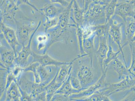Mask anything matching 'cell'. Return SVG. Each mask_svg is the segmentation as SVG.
I'll list each match as a JSON object with an SVG mask.
<instances>
[{
	"label": "cell",
	"mask_w": 135,
	"mask_h": 101,
	"mask_svg": "<svg viewBox=\"0 0 135 101\" xmlns=\"http://www.w3.org/2000/svg\"><path fill=\"white\" fill-rule=\"evenodd\" d=\"M92 2L105 5H107L108 3L107 0H92Z\"/></svg>",
	"instance_id": "obj_35"
},
{
	"label": "cell",
	"mask_w": 135,
	"mask_h": 101,
	"mask_svg": "<svg viewBox=\"0 0 135 101\" xmlns=\"http://www.w3.org/2000/svg\"><path fill=\"white\" fill-rule=\"evenodd\" d=\"M76 29V37L78 41L80 52L81 54L83 55L86 54L85 53L83 47V29L79 25L75 24Z\"/></svg>",
	"instance_id": "obj_27"
},
{
	"label": "cell",
	"mask_w": 135,
	"mask_h": 101,
	"mask_svg": "<svg viewBox=\"0 0 135 101\" xmlns=\"http://www.w3.org/2000/svg\"><path fill=\"white\" fill-rule=\"evenodd\" d=\"M16 1L18 7L21 4H26L31 7L36 11L40 12V9L38 8L36 6L31 3L30 0H16Z\"/></svg>",
	"instance_id": "obj_31"
},
{
	"label": "cell",
	"mask_w": 135,
	"mask_h": 101,
	"mask_svg": "<svg viewBox=\"0 0 135 101\" xmlns=\"http://www.w3.org/2000/svg\"><path fill=\"white\" fill-rule=\"evenodd\" d=\"M112 62L113 68L117 74L119 80L123 79L130 75L127 66L119 59L118 58Z\"/></svg>",
	"instance_id": "obj_21"
},
{
	"label": "cell",
	"mask_w": 135,
	"mask_h": 101,
	"mask_svg": "<svg viewBox=\"0 0 135 101\" xmlns=\"http://www.w3.org/2000/svg\"><path fill=\"white\" fill-rule=\"evenodd\" d=\"M134 48H135V47H134Z\"/></svg>",
	"instance_id": "obj_41"
},
{
	"label": "cell",
	"mask_w": 135,
	"mask_h": 101,
	"mask_svg": "<svg viewBox=\"0 0 135 101\" xmlns=\"http://www.w3.org/2000/svg\"><path fill=\"white\" fill-rule=\"evenodd\" d=\"M134 1H135V0H134Z\"/></svg>",
	"instance_id": "obj_42"
},
{
	"label": "cell",
	"mask_w": 135,
	"mask_h": 101,
	"mask_svg": "<svg viewBox=\"0 0 135 101\" xmlns=\"http://www.w3.org/2000/svg\"><path fill=\"white\" fill-rule=\"evenodd\" d=\"M15 23L17 25L16 33L18 41L22 46H25L28 44L31 36L36 27L35 28L32 23L27 24L20 23L16 20Z\"/></svg>",
	"instance_id": "obj_8"
},
{
	"label": "cell",
	"mask_w": 135,
	"mask_h": 101,
	"mask_svg": "<svg viewBox=\"0 0 135 101\" xmlns=\"http://www.w3.org/2000/svg\"><path fill=\"white\" fill-rule=\"evenodd\" d=\"M111 0H107V2H108V3H109V2H110V1H111ZM127 1H133V0H127Z\"/></svg>",
	"instance_id": "obj_38"
},
{
	"label": "cell",
	"mask_w": 135,
	"mask_h": 101,
	"mask_svg": "<svg viewBox=\"0 0 135 101\" xmlns=\"http://www.w3.org/2000/svg\"><path fill=\"white\" fill-rule=\"evenodd\" d=\"M50 2L54 4H59L62 7L67 8L69 6L70 2H68L67 0H49Z\"/></svg>",
	"instance_id": "obj_33"
},
{
	"label": "cell",
	"mask_w": 135,
	"mask_h": 101,
	"mask_svg": "<svg viewBox=\"0 0 135 101\" xmlns=\"http://www.w3.org/2000/svg\"><path fill=\"white\" fill-rule=\"evenodd\" d=\"M108 67L102 71L101 77L94 84L81 91L79 93L75 94L69 97L70 101H76L89 97L99 90L105 87L106 84V78Z\"/></svg>",
	"instance_id": "obj_4"
},
{
	"label": "cell",
	"mask_w": 135,
	"mask_h": 101,
	"mask_svg": "<svg viewBox=\"0 0 135 101\" xmlns=\"http://www.w3.org/2000/svg\"><path fill=\"white\" fill-rule=\"evenodd\" d=\"M3 1V0H1V2H2V1Z\"/></svg>",
	"instance_id": "obj_40"
},
{
	"label": "cell",
	"mask_w": 135,
	"mask_h": 101,
	"mask_svg": "<svg viewBox=\"0 0 135 101\" xmlns=\"http://www.w3.org/2000/svg\"><path fill=\"white\" fill-rule=\"evenodd\" d=\"M54 4L52 3L46 4L43 8H40V12L43 13L45 17L52 18L59 17L61 13L65 10L66 8L60 9Z\"/></svg>",
	"instance_id": "obj_18"
},
{
	"label": "cell",
	"mask_w": 135,
	"mask_h": 101,
	"mask_svg": "<svg viewBox=\"0 0 135 101\" xmlns=\"http://www.w3.org/2000/svg\"><path fill=\"white\" fill-rule=\"evenodd\" d=\"M41 21H39L37 26L36 29L31 36L30 39L28 44L25 46L23 47L22 50L18 52L15 60V65L24 68L26 67L27 65L28 59L29 57L32 56L33 52L31 50V44L32 40L40 25L41 24Z\"/></svg>",
	"instance_id": "obj_6"
},
{
	"label": "cell",
	"mask_w": 135,
	"mask_h": 101,
	"mask_svg": "<svg viewBox=\"0 0 135 101\" xmlns=\"http://www.w3.org/2000/svg\"><path fill=\"white\" fill-rule=\"evenodd\" d=\"M129 90H130L132 91L135 92V86H133V87H131Z\"/></svg>",
	"instance_id": "obj_36"
},
{
	"label": "cell",
	"mask_w": 135,
	"mask_h": 101,
	"mask_svg": "<svg viewBox=\"0 0 135 101\" xmlns=\"http://www.w3.org/2000/svg\"><path fill=\"white\" fill-rule=\"evenodd\" d=\"M57 66L40 65L38 68V72L41 80V82L48 84L54 78L59 70Z\"/></svg>",
	"instance_id": "obj_12"
},
{
	"label": "cell",
	"mask_w": 135,
	"mask_h": 101,
	"mask_svg": "<svg viewBox=\"0 0 135 101\" xmlns=\"http://www.w3.org/2000/svg\"><path fill=\"white\" fill-rule=\"evenodd\" d=\"M16 56L13 50L1 46V67L9 71L15 66Z\"/></svg>",
	"instance_id": "obj_11"
},
{
	"label": "cell",
	"mask_w": 135,
	"mask_h": 101,
	"mask_svg": "<svg viewBox=\"0 0 135 101\" xmlns=\"http://www.w3.org/2000/svg\"><path fill=\"white\" fill-rule=\"evenodd\" d=\"M1 31L11 48L14 52L16 57L17 47L21 44L18 41L15 31L10 27L7 26L2 21H1Z\"/></svg>",
	"instance_id": "obj_10"
},
{
	"label": "cell",
	"mask_w": 135,
	"mask_h": 101,
	"mask_svg": "<svg viewBox=\"0 0 135 101\" xmlns=\"http://www.w3.org/2000/svg\"><path fill=\"white\" fill-rule=\"evenodd\" d=\"M110 28V24L108 22L104 24L93 26L94 33L98 38L109 35Z\"/></svg>",
	"instance_id": "obj_24"
},
{
	"label": "cell",
	"mask_w": 135,
	"mask_h": 101,
	"mask_svg": "<svg viewBox=\"0 0 135 101\" xmlns=\"http://www.w3.org/2000/svg\"><path fill=\"white\" fill-rule=\"evenodd\" d=\"M122 27V33L126 37V43L122 45L124 47L129 45L135 34V18L133 17H128L124 21Z\"/></svg>",
	"instance_id": "obj_13"
},
{
	"label": "cell",
	"mask_w": 135,
	"mask_h": 101,
	"mask_svg": "<svg viewBox=\"0 0 135 101\" xmlns=\"http://www.w3.org/2000/svg\"><path fill=\"white\" fill-rule=\"evenodd\" d=\"M71 74L72 73H71L69 75L66 80L64 82L60 88L55 92V94H60L69 97L72 95L79 93L81 91L86 89H83L81 90H77L73 88L71 85L70 81V78Z\"/></svg>",
	"instance_id": "obj_20"
},
{
	"label": "cell",
	"mask_w": 135,
	"mask_h": 101,
	"mask_svg": "<svg viewBox=\"0 0 135 101\" xmlns=\"http://www.w3.org/2000/svg\"><path fill=\"white\" fill-rule=\"evenodd\" d=\"M70 100L69 97L60 94H55L51 101H69Z\"/></svg>",
	"instance_id": "obj_32"
},
{
	"label": "cell",
	"mask_w": 135,
	"mask_h": 101,
	"mask_svg": "<svg viewBox=\"0 0 135 101\" xmlns=\"http://www.w3.org/2000/svg\"></svg>",
	"instance_id": "obj_43"
},
{
	"label": "cell",
	"mask_w": 135,
	"mask_h": 101,
	"mask_svg": "<svg viewBox=\"0 0 135 101\" xmlns=\"http://www.w3.org/2000/svg\"><path fill=\"white\" fill-rule=\"evenodd\" d=\"M108 22L110 25L109 35L118 46L119 50L122 54L124 64L127 67L123 51L124 47L122 44V27L124 24V21L120 17L114 15Z\"/></svg>",
	"instance_id": "obj_2"
},
{
	"label": "cell",
	"mask_w": 135,
	"mask_h": 101,
	"mask_svg": "<svg viewBox=\"0 0 135 101\" xmlns=\"http://www.w3.org/2000/svg\"><path fill=\"white\" fill-rule=\"evenodd\" d=\"M70 81L72 87L75 89L81 90L83 89H85L82 88L79 79L77 77H76L75 76H72V74L70 78Z\"/></svg>",
	"instance_id": "obj_30"
},
{
	"label": "cell",
	"mask_w": 135,
	"mask_h": 101,
	"mask_svg": "<svg viewBox=\"0 0 135 101\" xmlns=\"http://www.w3.org/2000/svg\"><path fill=\"white\" fill-rule=\"evenodd\" d=\"M132 45H134V46L135 47V42L133 43H132Z\"/></svg>",
	"instance_id": "obj_39"
},
{
	"label": "cell",
	"mask_w": 135,
	"mask_h": 101,
	"mask_svg": "<svg viewBox=\"0 0 135 101\" xmlns=\"http://www.w3.org/2000/svg\"></svg>",
	"instance_id": "obj_44"
},
{
	"label": "cell",
	"mask_w": 135,
	"mask_h": 101,
	"mask_svg": "<svg viewBox=\"0 0 135 101\" xmlns=\"http://www.w3.org/2000/svg\"><path fill=\"white\" fill-rule=\"evenodd\" d=\"M134 42H135V34H134V36L133 37V38H132V40H131V43H133Z\"/></svg>",
	"instance_id": "obj_37"
},
{
	"label": "cell",
	"mask_w": 135,
	"mask_h": 101,
	"mask_svg": "<svg viewBox=\"0 0 135 101\" xmlns=\"http://www.w3.org/2000/svg\"><path fill=\"white\" fill-rule=\"evenodd\" d=\"M118 2V0H111L106 5L105 8V13L107 22L114 15L115 10Z\"/></svg>",
	"instance_id": "obj_26"
},
{
	"label": "cell",
	"mask_w": 135,
	"mask_h": 101,
	"mask_svg": "<svg viewBox=\"0 0 135 101\" xmlns=\"http://www.w3.org/2000/svg\"><path fill=\"white\" fill-rule=\"evenodd\" d=\"M114 15L122 18L124 21L128 17L135 18V1H126L118 2Z\"/></svg>",
	"instance_id": "obj_9"
},
{
	"label": "cell",
	"mask_w": 135,
	"mask_h": 101,
	"mask_svg": "<svg viewBox=\"0 0 135 101\" xmlns=\"http://www.w3.org/2000/svg\"><path fill=\"white\" fill-rule=\"evenodd\" d=\"M79 67L77 77L79 79L82 88H86L92 85L94 82V75L91 66L85 65L81 60L79 61Z\"/></svg>",
	"instance_id": "obj_7"
},
{
	"label": "cell",
	"mask_w": 135,
	"mask_h": 101,
	"mask_svg": "<svg viewBox=\"0 0 135 101\" xmlns=\"http://www.w3.org/2000/svg\"><path fill=\"white\" fill-rule=\"evenodd\" d=\"M106 5L92 2L84 12V20L81 27L87 25L94 26L106 23Z\"/></svg>",
	"instance_id": "obj_1"
},
{
	"label": "cell",
	"mask_w": 135,
	"mask_h": 101,
	"mask_svg": "<svg viewBox=\"0 0 135 101\" xmlns=\"http://www.w3.org/2000/svg\"><path fill=\"white\" fill-rule=\"evenodd\" d=\"M18 9L16 0H3L1 3V21L15 22L16 13Z\"/></svg>",
	"instance_id": "obj_5"
},
{
	"label": "cell",
	"mask_w": 135,
	"mask_h": 101,
	"mask_svg": "<svg viewBox=\"0 0 135 101\" xmlns=\"http://www.w3.org/2000/svg\"><path fill=\"white\" fill-rule=\"evenodd\" d=\"M71 10V20L73 23L82 26L84 20V11L83 8H81L76 0H72Z\"/></svg>",
	"instance_id": "obj_16"
},
{
	"label": "cell",
	"mask_w": 135,
	"mask_h": 101,
	"mask_svg": "<svg viewBox=\"0 0 135 101\" xmlns=\"http://www.w3.org/2000/svg\"><path fill=\"white\" fill-rule=\"evenodd\" d=\"M96 35L94 34L86 39H83V47L85 53L88 55L90 59L91 65L93 67V58L95 53L94 40Z\"/></svg>",
	"instance_id": "obj_17"
},
{
	"label": "cell",
	"mask_w": 135,
	"mask_h": 101,
	"mask_svg": "<svg viewBox=\"0 0 135 101\" xmlns=\"http://www.w3.org/2000/svg\"><path fill=\"white\" fill-rule=\"evenodd\" d=\"M59 17L52 18L45 17V22L43 24L45 28V33H46L49 29L53 28L57 25L59 22Z\"/></svg>",
	"instance_id": "obj_29"
},
{
	"label": "cell",
	"mask_w": 135,
	"mask_h": 101,
	"mask_svg": "<svg viewBox=\"0 0 135 101\" xmlns=\"http://www.w3.org/2000/svg\"><path fill=\"white\" fill-rule=\"evenodd\" d=\"M135 86V77L129 75L116 83H107L105 87L99 90V92L110 97L114 94L128 90Z\"/></svg>",
	"instance_id": "obj_3"
},
{
	"label": "cell",
	"mask_w": 135,
	"mask_h": 101,
	"mask_svg": "<svg viewBox=\"0 0 135 101\" xmlns=\"http://www.w3.org/2000/svg\"><path fill=\"white\" fill-rule=\"evenodd\" d=\"M83 4V8L84 12L86 10L88 6L92 2V0H82Z\"/></svg>",
	"instance_id": "obj_34"
},
{
	"label": "cell",
	"mask_w": 135,
	"mask_h": 101,
	"mask_svg": "<svg viewBox=\"0 0 135 101\" xmlns=\"http://www.w3.org/2000/svg\"><path fill=\"white\" fill-rule=\"evenodd\" d=\"M18 84L13 81L6 90V101H21V95Z\"/></svg>",
	"instance_id": "obj_19"
},
{
	"label": "cell",
	"mask_w": 135,
	"mask_h": 101,
	"mask_svg": "<svg viewBox=\"0 0 135 101\" xmlns=\"http://www.w3.org/2000/svg\"><path fill=\"white\" fill-rule=\"evenodd\" d=\"M108 37L109 35H107L98 38L99 39V45L97 50L95 52V54L102 71L103 70V62L106 57L108 50L109 46L107 44Z\"/></svg>",
	"instance_id": "obj_15"
},
{
	"label": "cell",
	"mask_w": 135,
	"mask_h": 101,
	"mask_svg": "<svg viewBox=\"0 0 135 101\" xmlns=\"http://www.w3.org/2000/svg\"><path fill=\"white\" fill-rule=\"evenodd\" d=\"M131 53V66L128 68L130 75L135 77V50L134 47L132 43L129 44Z\"/></svg>",
	"instance_id": "obj_28"
},
{
	"label": "cell",
	"mask_w": 135,
	"mask_h": 101,
	"mask_svg": "<svg viewBox=\"0 0 135 101\" xmlns=\"http://www.w3.org/2000/svg\"><path fill=\"white\" fill-rule=\"evenodd\" d=\"M77 101H112L109 97L101 93L99 91L95 93L86 98L77 100Z\"/></svg>",
	"instance_id": "obj_25"
},
{
	"label": "cell",
	"mask_w": 135,
	"mask_h": 101,
	"mask_svg": "<svg viewBox=\"0 0 135 101\" xmlns=\"http://www.w3.org/2000/svg\"><path fill=\"white\" fill-rule=\"evenodd\" d=\"M109 49L108 50L106 57L103 62V71H104L107 67H108L109 64L114 60L118 58V56L121 51L119 50L118 51L115 52L113 50V49L111 44V38L109 35Z\"/></svg>",
	"instance_id": "obj_22"
},
{
	"label": "cell",
	"mask_w": 135,
	"mask_h": 101,
	"mask_svg": "<svg viewBox=\"0 0 135 101\" xmlns=\"http://www.w3.org/2000/svg\"><path fill=\"white\" fill-rule=\"evenodd\" d=\"M40 65L37 62H32L27 66L23 68L25 72H31L33 74L34 82L39 84L41 83V80L38 72V68Z\"/></svg>",
	"instance_id": "obj_23"
},
{
	"label": "cell",
	"mask_w": 135,
	"mask_h": 101,
	"mask_svg": "<svg viewBox=\"0 0 135 101\" xmlns=\"http://www.w3.org/2000/svg\"><path fill=\"white\" fill-rule=\"evenodd\" d=\"M32 56L33 58L32 62H37L41 66H55L59 67L68 62H61L49 56L47 53L43 55H40L33 52Z\"/></svg>",
	"instance_id": "obj_14"
}]
</instances>
